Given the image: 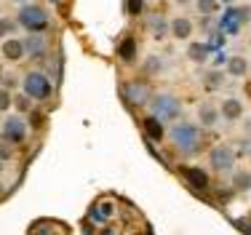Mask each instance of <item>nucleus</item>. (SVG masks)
Instances as JSON below:
<instances>
[{"instance_id": "nucleus-1", "label": "nucleus", "mask_w": 251, "mask_h": 235, "mask_svg": "<svg viewBox=\"0 0 251 235\" xmlns=\"http://www.w3.org/2000/svg\"><path fill=\"white\" fill-rule=\"evenodd\" d=\"M169 139L176 147V153L182 155H195L201 153V126L198 123H190V120H176V123L169 126Z\"/></svg>"}, {"instance_id": "nucleus-2", "label": "nucleus", "mask_w": 251, "mask_h": 235, "mask_svg": "<svg viewBox=\"0 0 251 235\" xmlns=\"http://www.w3.org/2000/svg\"><path fill=\"white\" fill-rule=\"evenodd\" d=\"M22 94L32 102H46L53 94V80L40 70H29L22 80Z\"/></svg>"}, {"instance_id": "nucleus-3", "label": "nucleus", "mask_w": 251, "mask_h": 235, "mask_svg": "<svg viewBox=\"0 0 251 235\" xmlns=\"http://www.w3.org/2000/svg\"><path fill=\"white\" fill-rule=\"evenodd\" d=\"M182 110H184L182 102L174 94H155L150 102V115L155 120H160V123H176Z\"/></svg>"}, {"instance_id": "nucleus-4", "label": "nucleus", "mask_w": 251, "mask_h": 235, "mask_svg": "<svg viewBox=\"0 0 251 235\" xmlns=\"http://www.w3.org/2000/svg\"><path fill=\"white\" fill-rule=\"evenodd\" d=\"M16 22H19V27L29 29V35H43L49 29V14L40 5H25V8H19Z\"/></svg>"}, {"instance_id": "nucleus-5", "label": "nucleus", "mask_w": 251, "mask_h": 235, "mask_svg": "<svg viewBox=\"0 0 251 235\" xmlns=\"http://www.w3.org/2000/svg\"><path fill=\"white\" fill-rule=\"evenodd\" d=\"M0 136H3V142H8V144H25L27 136H29L27 120L22 115H8L3 123H0Z\"/></svg>"}, {"instance_id": "nucleus-6", "label": "nucleus", "mask_w": 251, "mask_h": 235, "mask_svg": "<svg viewBox=\"0 0 251 235\" xmlns=\"http://www.w3.org/2000/svg\"><path fill=\"white\" fill-rule=\"evenodd\" d=\"M123 96H126V102H128L131 107H145L147 102H152L150 86H147L145 80H131V83H126Z\"/></svg>"}, {"instance_id": "nucleus-7", "label": "nucleus", "mask_w": 251, "mask_h": 235, "mask_svg": "<svg viewBox=\"0 0 251 235\" xmlns=\"http://www.w3.org/2000/svg\"><path fill=\"white\" fill-rule=\"evenodd\" d=\"M208 160H211L214 171H232V166H235V153H232V147H227V144H217V147H211V153H208Z\"/></svg>"}, {"instance_id": "nucleus-8", "label": "nucleus", "mask_w": 251, "mask_h": 235, "mask_svg": "<svg viewBox=\"0 0 251 235\" xmlns=\"http://www.w3.org/2000/svg\"><path fill=\"white\" fill-rule=\"evenodd\" d=\"M249 19H251V8H246V5H238V8H230V11H227L225 19H222V24H225L227 32L235 35Z\"/></svg>"}, {"instance_id": "nucleus-9", "label": "nucleus", "mask_w": 251, "mask_h": 235, "mask_svg": "<svg viewBox=\"0 0 251 235\" xmlns=\"http://www.w3.org/2000/svg\"><path fill=\"white\" fill-rule=\"evenodd\" d=\"M115 214V203L112 201H97L91 209H88V222L91 225H107Z\"/></svg>"}, {"instance_id": "nucleus-10", "label": "nucleus", "mask_w": 251, "mask_h": 235, "mask_svg": "<svg viewBox=\"0 0 251 235\" xmlns=\"http://www.w3.org/2000/svg\"><path fill=\"white\" fill-rule=\"evenodd\" d=\"M0 51H3V59H8V62H19V59L27 56L25 40L22 38H5L3 43H0Z\"/></svg>"}, {"instance_id": "nucleus-11", "label": "nucleus", "mask_w": 251, "mask_h": 235, "mask_svg": "<svg viewBox=\"0 0 251 235\" xmlns=\"http://www.w3.org/2000/svg\"><path fill=\"white\" fill-rule=\"evenodd\" d=\"M243 112H246V107H243L241 99H235V96H227V99L219 104V115L225 120H230V123H235V120L243 118Z\"/></svg>"}, {"instance_id": "nucleus-12", "label": "nucleus", "mask_w": 251, "mask_h": 235, "mask_svg": "<svg viewBox=\"0 0 251 235\" xmlns=\"http://www.w3.org/2000/svg\"><path fill=\"white\" fill-rule=\"evenodd\" d=\"M219 107L211 104V102H201L198 104V126H203V129H214V126L219 123Z\"/></svg>"}, {"instance_id": "nucleus-13", "label": "nucleus", "mask_w": 251, "mask_h": 235, "mask_svg": "<svg viewBox=\"0 0 251 235\" xmlns=\"http://www.w3.org/2000/svg\"><path fill=\"white\" fill-rule=\"evenodd\" d=\"M25 51H27V56H32V59L46 56V51H49L46 35H29V38H25Z\"/></svg>"}, {"instance_id": "nucleus-14", "label": "nucleus", "mask_w": 251, "mask_h": 235, "mask_svg": "<svg viewBox=\"0 0 251 235\" xmlns=\"http://www.w3.org/2000/svg\"><path fill=\"white\" fill-rule=\"evenodd\" d=\"M169 29H171V35H174L176 40H190L193 32H195V24L190 22L187 16H176V19L169 24Z\"/></svg>"}, {"instance_id": "nucleus-15", "label": "nucleus", "mask_w": 251, "mask_h": 235, "mask_svg": "<svg viewBox=\"0 0 251 235\" xmlns=\"http://www.w3.org/2000/svg\"><path fill=\"white\" fill-rule=\"evenodd\" d=\"M249 70H251V64H249L246 56H230V59H227V75H232V78H246Z\"/></svg>"}, {"instance_id": "nucleus-16", "label": "nucleus", "mask_w": 251, "mask_h": 235, "mask_svg": "<svg viewBox=\"0 0 251 235\" xmlns=\"http://www.w3.org/2000/svg\"><path fill=\"white\" fill-rule=\"evenodd\" d=\"M184 177H187V182H190V187H195V190H206L208 187V174L203 171V168H198V166H193V168H187L184 171Z\"/></svg>"}, {"instance_id": "nucleus-17", "label": "nucleus", "mask_w": 251, "mask_h": 235, "mask_svg": "<svg viewBox=\"0 0 251 235\" xmlns=\"http://www.w3.org/2000/svg\"><path fill=\"white\" fill-rule=\"evenodd\" d=\"M225 86V72L222 70H206L203 72V88L206 91H219V88Z\"/></svg>"}, {"instance_id": "nucleus-18", "label": "nucleus", "mask_w": 251, "mask_h": 235, "mask_svg": "<svg viewBox=\"0 0 251 235\" xmlns=\"http://www.w3.org/2000/svg\"><path fill=\"white\" fill-rule=\"evenodd\" d=\"M118 59H121V62H126V64H131V62L136 59V40L131 38V35L118 43Z\"/></svg>"}, {"instance_id": "nucleus-19", "label": "nucleus", "mask_w": 251, "mask_h": 235, "mask_svg": "<svg viewBox=\"0 0 251 235\" xmlns=\"http://www.w3.org/2000/svg\"><path fill=\"white\" fill-rule=\"evenodd\" d=\"M147 29L152 32V38H163V35L169 32V22H166L160 14H150L147 16Z\"/></svg>"}, {"instance_id": "nucleus-20", "label": "nucleus", "mask_w": 251, "mask_h": 235, "mask_svg": "<svg viewBox=\"0 0 251 235\" xmlns=\"http://www.w3.org/2000/svg\"><path fill=\"white\" fill-rule=\"evenodd\" d=\"M166 67V62H163V56H158V53H150V56L145 59V64H142V70H145V75L147 78H152V75H160Z\"/></svg>"}, {"instance_id": "nucleus-21", "label": "nucleus", "mask_w": 251, "mask_h": 235, "mask_svg": "<svg viewBox=\"0 0 251 235\" xmlns=\"http://www.w3.org/2000/svg\"><path fill=\"white\" fill-rule=\"evenodd\" d=\"M142 126H145V134L150 136L152 142H160V139L166 136V131H163V123H160V120H155L152 115H150V118H145V123H142Z\"/></svg>"}, {"instance_id": "nucleus-22", "label": "nucleus", "mask_w": 251, "mask_h": 235, "mask_svg": "<svg viewBox=\"0 0 251 235\" xmlns=\"http://www.w3.org/2000/svg\"><path fill=\"white\" fill-rule=\"evenodd\" d=\"M219 0H195V8H198L201 16H211L214 11H217Z\"/></svg>"}, {"instance_id": "nucleus-23", "label": "nucleus", "mask_w": 251, "mask_h": 235, "mask_svg": "<svg viewBox=\"0 0 251 235\" xmlns=\"http://www.w3.org/2000/svg\"><path fill=\"white\" fill-rule=\"evenodd\" d=\"M187 56L195 59V62H203V59H206V46H203V43H190Z\"/></svg>"}, {"instance_id": "nucleus-24", "label": "nucleus", "mask_w": 251, "mask_h": 235, "mask_svg": "<svg viewBox=\"0 0 251 235\" xmlns=\"http://www.w3.org/2000/svg\"><path fill=\"white\" fill-rule=\"evenodd\" d=\"M11 107H14V96L5 91V88H0V112L11 110Z\"/></svg>"}, {"instance_id": "nucleus-25", "label": "nucleus", "mask_w": 251, "mask_h": 235, "mask_svg": "<svg viewBox=\"0 0 251 235\" xmlns=\"http://www.w3.org/2000/svg\"><path fill=\"white\" fill-rule=\"evenodd\" d=\"M29 102H32V99H27L25 94H16V96H14V107H16L19 112H27V110H29Z\"/></svg>"}, {"instance_id": "nucleus-26", "label": "nucleus", "mask_w": 251, "mask_h": 235, "mask_svg": "<svg viewBox=\"0 0 251 235\" xmlns=\"http://www.w3.org/2000/svg\"><path fill=\"white\" fill-rule=\"evenodd\" d=\"M14 24L16 22H11V19H0V38H8V35H11V29H14Z\"/></svg>"}, {"instance_id": "nucleus-27", "label": "nucleus", "mask_w": 251, "mask_h": 235, "mask_svg": "<svg viewBox=\"0 0 251 235\" xmlns=\"http://www.w3.org/2000/svg\"><path fill=\"white\" fill-rule=\"evenodd\" d=\"M126 8H128V14H131V16H136V14H142L145 3H142V0H128V3H126Z\"/></svg>"}, {"instance_id": "nucleus-28", "label": "nucleus", "mask_w": 251, "mask_h": 235, "mask_svg": "<svg viewBox=\"0 0 251 235\" xmlns=\"http://www.w3.org/2000/svg\"><path fill=\"white\" fill-rule=\"evenodd\" d=\"M11 158V150H8V144L5 142H0V160H8Z\"/></svg>"}, {"instance_id": "nucleus-29", "label": "nucleus", "mask_w": 251, "mask_h": 235, "mask_svg": "<svg viewBox=\"0 0 251 235\" xmlns=\"http://www.w3.org/2000/svg\"><path fill=\"white\" fill-rule=\"evenodd\" d=\"M99 235H118V233H115V230H101Z\"/></svg>"}, {"instance_id": "nucleus-30", "label": "nucleus", "mask_w": 251, "mask_h": 235, "mask_svg": "<svg viewBox=\"0 0 251 235\" xmlns=\"http://www.w3.org/2000/svg\"><path fill=\"white\" fill-rule=\"evenodd\" d=\"M176 3H179V5H187V3H190V0H176Z\"/></svg>"}, {"instance_id": "nucleus-31", "label": "nucleus", "mask_w": 251, "mask_h": 235, "mask_svg": "<svg viewBox=\"0 0 251 235\" xmlns=\"http://www.w3.org/2000/svg\"><path fill=\"white\" fill-rule=\"evenodd\" d=\"M0 80H3V64H0Z\"/></svg>"}, {"instance_id": "nucleus-32", "label": "nucleus", "mask_w": 251, "mask_h": 235, "mask_svg": "<svg viewBox=\"0 0 251 235\" xmlns=\"http://www.w3.org/2000/svg\"><path fill=\"white\" fill-rule=\"evenodd\" d=\"M246 129H249V134H251V120H249V123H246Z\"/></svg>"}, {"instance_id": "nucleus-33", "label": "nucleus", "mask_w": 251, "mask_h": 235, "mask_svg": "<svg viewBox=\"0 0 251 235\" xmlns=\"http://www.w3.org/2000/svg\"><path fill=\"white\" fill-rule=\"evenodd\" d=\"M0 195H3V184H0Z\"/></svg>"}, {"instance_id": "nucleus-34", "label": "nucleus", "mask_w": 251, "mask_h": 235, "mask_svg": "<svg viewBox=\"0 0 251 235\" xmlns=\"http://www.w3.org/2000/svg\"><path fill=\"white\" fill-rule=\"evenodd\" d=\"M249 72H251V70H249Z\"/></svg>"}]
</instances>
